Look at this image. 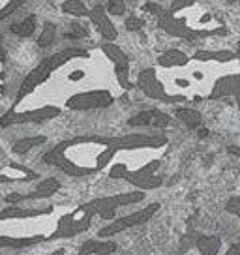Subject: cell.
Instances as JSON below:
<instances>
[{
	"label": "cell",
	"mask_w": 240,
	"mask_h": 255,
	"mask_svg": "<svg viewBox=\"0 0 240 255\" xmlns=\"http://www.w3.org/2000/svg\"><path fill=\"white\" fill-rule=\"evenodd\" d=\"M144 9H146V11H150V13H154V15H160L165 8L160 6L158 2H146V4H144Z\"/></svg>",
	"instance_id": "obj_32"
},
{
	"label": "cell",
	"mask_w": 240,
	"mask_h": 255,
	"mask_svg": "<svg viewBox=\"0 0 240 255\" xmlns=\"http://www.w3.org/2000/svg\"><path fill=\"white\" fill-rule=\"evenodd\" d=\"M81 58H85V60L90 58V53L85 51V49H77V47L64 49V51H58L55 55L43 58L32 72L24 77L23 83H21V88H19V92H17V104L23 102L26 96L32 94L34 90L38 87H41L43 83H47V81L51 79V75L55 72H58V70H62L68 62L81 60Z\"/></svg>",
	"instance_id": "obj_3"
},
{
	"label": "cell",
	"mask_w": 240,
	"mask_h": 255,
	"mask_svg": "<svg viewBox=\"0 0 240 255\" xmlns=\"http://www.w3.org/2000/svg\"><path fill=\"white\" fill-rule=\"evenodd\" d=\"M4 58H6V55H4V49H2V38H0V62H4Z\"/></svg>",
	"instance_id": "obj_35"
},
{
	"label": "cell",
	"mask_w": 240,
	"mask_h": 255,
	"mask_svg": "<svg viewBox=\"0 0 240 255\" xmlns=\"http://www.w3.org/2000/svg\"><path fill=\"white\" fill-rule=\"evenodd\" d=\"M105 8V13H111V15H124V11H126V2H122V0H107V4L104 6Z\"/></svg>",
	"instance_id": "obj_29"
},
{
	"label": "cell",
	"mask_w": 240,
	"mask_h": 255,
	"mask_svg": "<svg viewBox=\"0 0 240 255\" xmlns=\"http://www.w3.org/2000/svg\"><path fill=\"white\" fill-rule=\"evenodd\" d=\"M193 60H199V62H208V60L227 62V60H237V53H229V51H197L193 55Z\"/></svg>",
	"instance_id": "obj_24"
},
{
	"label": "cell",
	"mask_w": 240,
	"mask_h": 255,
	"mask_svg": "<svg viewBox=\"0 0 240 255\" xmlns=\"http://www.w3.org/2000/svg\"><path fill=\"white\" fill-rule=\"evenodd\" d=\"M87 36H88V30L79 21H72L64 34V38H68V40H81V38H87Z\"/></svg>",
	"instance_id": "obj_28"
},
{
	"label": "cell",
	"mask_w": 240,
	"mask_h": 255,
	"mask_svg": "<svg viewBox=\"0 0 240 255\" xmlns=\"http://www.w3.org/2000/svg\"><path fill=\"white\" fill-rule=\"evenodd\" d=\"M51 255H64V248H58L55 254H51Z\"/></svg>",
	"instance_id": "obj_36"
},
{
	"label": "cell",
	"mask_w": 240,
	"mask_h": 255,
	"mask_svg": "<svg viewBox=\"0 0 240 255\" xmlns=\"http://www.w3.org/2000/svg\"><path fill=\"white\" fill-rule=\"evenodd\" d=\"M237 90H239V77H237V73H233L231 77H224V79L216 81V85H214L208 98L218 100V98H224V96L237 94Z\"/></svg>",
	"instance_id": "obj_20"
},
{
	"label": "cell",
	"mask_w": 240,
	"mask_h": 255,
	"mask_svg": "<svg viewBox=\"0 0 240 255\" xmlns=\"http://www.w3.org/2000/svg\"><path fill=\"white\" fill-rule=\"evenodd\" d=\"M115 104V98L105 88H90L85 92H75L68 96L64 107L70 111H96V109H107Z\"/></svg>",
	"instance_id": "obj_8"
},
{
	"label": "cell",
	"mask_w": 240,
	"mask_h": 255,
	"mask_svg": "<svg viewBox=\"0 0 240 255\" xmlns=\"http://www.w3.org/2000/svg\"><path fill=\"white\" fill-rule=\"evenodd\" d=\"M38 178V173H32L28 167L24 165H19V163H13L9 161L6 167L0 169V184H9V182H32Z\"/></svg>",
	"instance_id": "obj_15"
},
{
	"label": "cell",
	"mask_w": 240,
	"mask_h": 255,
	"mask_svg": "<svg viewBox=\"0 0 240 255\" xmlns=\"http://www.w3.org/2000/svg\"><path fill=\"white\" fill-rule=\"evenodd\" d=\"M62 113L60 107L56 105H43L38 109H26V111H17V109H9L0 117V128L9 126H23V124H43L47 120L56 119Z\"/></svg>",
	"instance_id": "obj_6"
},
{
	"label": "cell",
	"mask_w": 240,
	"mask_h": 255,
	"mask_svg": "<svg viewBox=\"0 0 240 255\" xmlns=\"http://www.w3.org/2000/svg\"><path fill=\"white\" fill-rule=\"evenodd\" d=\"M225 255H240V246L239 244H233V246L227 250V254Z\"/></svg>",
	"instance_id": "obj_33"
},
{
	"label": "cell",
	"mask_w": 240,
	"mask_h": 255,
	"mask_svg": "<svg viewBox=\"0 0 240 255\" xmlns=\"http://www.w3.org/2000/svg\"><path fill=\"white\" fill-rule=\"evenodd\" d=\"M47 141V137L45 135H34V137H23V139H19L13 146H11V152L17 154V156H24V154H28V150H32L34 146H40Z\"/></svg>",
	"instance_id": "obj_22"
},
{
	"label": "cell",
	"mask_w": 240,
	"mask_h": 255,
	"mask_svg": "<svg viewBox=\"0 0 240 255\" xmlns=\"http://www.w3.org/2000/svg\"><path fill=\"white\" fill-rule=\"evenodd\" d=\"M175 117L178 120H182L190 129H195V128L201 126V113L195 111V109H186V107H180V109H176L175 111Z\"/></svg>",
	"instance_id": "obj_25"
},
{
	"label": "cell",
	"mask_w": 240,
	"mask_h": 255,
	"mask_svg": "<svg viewBox=\"0 0 240 255\" xmlns=\"http://www.w3.org/2000/svg\"><path fill=\"white\" fill-rule=\"evenodd\" d=\"M117 252V244L115 242H100V240H87L83 242L79 248L77 255H111Z\"/></svg>",
	"instance_id": "obj_18"
},
{
	"label": "cell",
	"mask_w": 240,
	"mask_h": 255,
	"mask_svg": "<svg viewBox=\"0 0 240 255\" xmlns=\"http://www.w3.org/2000/svg\"><path fill=\"white\" fill-rule=\"evenodd\" d=\"M55 38H56L55 23H45L43 24L41 34L38 36V45H40V47H51V45H53V41H55Z\"/></svg>",
	"instance_id": "obj_27"
},
{
	"label": "cell",
	"mask_w": 240,
	"mask_h": 255,
	"mask_svg": "<svg viewBox=\"0 0 240 255\" xmlns=\"http://www.w3.org/2000/svg\"><path fill=\"white\" fill-rule=\"evenodd\" d=\"M124 24H126V30L129 32H137L143 28V19H139V17H128L126 21H124Z\"/></svg>",
	"instance_id": "obj_30"
},
{
	"label": "cell",
	"mask_w": 240,
	"mask_h": 255,
	"mask_svg": "<svg viewBox=\"0 0 240 255\" xmlns=\"http://www.w3.org/2000/svg\"><path fill=\"white\" fill-rule=\"evenodd\" d=\"M239 205H240L239 197H231V199L227 201V207H225V210H227L229 214H233V216H240Z\"/></svg>",
	"instance_id": "obj_31"
},
{
	"label": "cell",
	"mask_w": 240,
	"mask_h": 255,
	"mask_svg": "<svg viewBox=\"0 0 240 255\" xmlns=\"http://www.w3.org/2000/svg\"><path fill=\"white\" fill-rule=\"evenodd\" d=\"M227 152H229V154H233V156H239V148H237V146H229V148H227Z\"/></svg>",
	"instance_id": "obj_34"
},
{
	"label": "cell",
	"mask_w": 240,
	"mask_h": 255,
	"mask_svg": "<svg viewBox=\"0 0 240 255\" xmlns=\"http://www.w3.org/2000/svg\"><path fill=\"white\" fill-rule=\"evenodd\" d=\"M195 246L201 255H218L220 248H222V240L214 235H201L199 239L195 240Z\"/></svg>",
	"instance_id": "obj_21"
},
{
	"label": "cell",
	"mask_w": 240,
	"mask_h": 255,
	"mask_svg": "<svg viewBox=\"0 0 240 255\" xmlns=\"http://www.w3.org/2000/svg\"><path fill=\"white\" fill-rule=\"evenodd\" d=\"M53 208H23V207H8L0 210V222L8 220H26V218H40V216H49Z\"/></svg>",
	"instance_id": "obj_17"
},
{
	"label": "cell",
	"mask_w": 240,
	"mask_h": 255,
	"mask_svg": "<svg viewBox=\"0 0 240 255\" xmlns=\"http://www.w3.org/2000/svg\"><path fill=\"white\" fill-rule=\"evenodd\" d=\"M60 190V182L55 176H49L45 180H41L38 186H34V190L26 191V193H19V191H13V193H8L6 195V205L8 207H17V203H23V201H38V199H47V197H53L56 191Z\"/></svg>",
	"instance_id": "obj_10"
},
{
	"label": "cell",
	"mask_w": 240,
	"mask_h": 255,
	"mask_svg": "<svg viewBox=\"0 0 240 255\" xmlns=\"http://www.w3.org/2000/svg\"><path fill=\"white\" fill-rule=\"evenodd\" d=\"M102 51L105 53V56L109 58L115 66V75L119 83L124 88H131V83H129V58L128 55L115 43H104L102 45Z\"/></svg>",
	"instance_id": "obj_12"
},
{
	"label": "cell",
	"mask_w": 240,
	"mask_h": 255,
	"mask_svg": "<svg viewBox=\"0 0 240 255\" xmlns=\"http://www.w3.org/2000/svg\"><path fill=\"white\" fill-rule=\"evenodd\" d=\"M92 220H94V212L90 210L88 203L77 207L75 210L64 214L58 223H56V229L51 235H49V240H58V239H72V237H77L81 233H85L90 229L92 225Z\"/></svg>",
	"instance_id": "obj_5"
},
{
	"label": "cell",
	"mask_w": 240,
	"mask_h": 255,
	"mask_svg": "<svg viewBox=\"0 0 240 255\" xmlns=\"http://www.w3.org/2000/svg\"><path fill=\"white\" fill-rule=\"evenodd\" d=\"M167 146L165 135L124 133V135H77L51 146L43 161L68 176H90L104 171L122 150H148Z\"/></svg>",
	"instance_id": "obj_1"
},
{
	"label": "cell",
	"mask_w": 240,
	"mask_h": 255,
	"mask_svg": "<svg viewBox=\"0 0 240 255\" xmlns=\"http://www.w3.org/2000/svg\"><path fill=\"white\" fill-rule=\"evenodd\" d=\"M161 208V205L158 201H154L150 205H146L144 208L137 210V212H131V214H126L122 218H115L111 223H107L105 227H102L98 231V237L100 239H109V237H115L122 231H128L131 227H137V225H143L146 223L152 216H156V212Z\"/></svg>",
	"instance_id": "obj_7"
},
{
	"label": "cell",
	"mask_w": 240,
	"mask_h": 255,
	"mask_svg": "<svg viewBox=\"0 0 240 255\" xmlns=\"http://www.w3.org/2000/svg\"><path fill=\"white\" fill-rule=\"evenodd\" d=\"M161 159H148L137 167H129L126 163H115L109 169L111 180H126L135 186L137 191L156 190L163 184V176L160 175Z\"/></svg>",
	"instance_id": "obj_4"
},
{
	"label": "cell",
	"mask_w": 240,
	"mask_h": 255,
	"mask_svg": "<svg viewBox=\"0 0 240 255\" xmlns=\"http://www.w3.org/2000/svg\"><path fill=\"white\" fill-rule=\"evenodd\" d=\"M190 62V56L180 49H169L158 56V64L161 68H182Z\"/></svg>",
	"instance_id": "obj_19"
},
{
	"label": "cell",
	"mask_w": 240,
	"mask_h": 255,
	"mask_svg": "<svg viewBox=\"0 0 240 255\" xmlns=\"http://www.w3.org/2000/svg\"><path fill=\"white\" fill-rule=\"evenodd\" d=\"M160 30L175 38H199V36H216L227 32L224 21L212 11L205 9L193 0L173 2L158 15Z\"/></svg>",
	"instance_id": "obj_2"
},
{
	"label": "cell",
	"mask_w": 240,
	"mask_h": 255,
	"mask_svg": "<svg viewBox=\"0 0 240 255\" xmlns=\"http://www.w3.org/2000/svg\"><path fill=\"white\" fill-rule=\"evenodd\" d=\"M171 124V117L160 109H144L137 113L135 117L128 119V126H144V128H167Z\"/></svg>",
	"instance_id": "obj_14"
},
{
	"label": "cell",
	"mask_w": 240,
	"mask_h": 255,
	"mask_svg": "<svg viewBox=\"0 0 240 255\" xmlns=\"http://www.w3.org/2000/svg\"><path fill=\"white\" fill-rule=\"evenodd\" d=\"M62 11L81 19V17H88L90 8L85 6V2H81V0H68V2H62Z\"/></svg>",
	"instance_id": "obj_26"
},
{
	"label": "cell",
	"mask_w": 240,
	"mask_h": 255,
	"mask_svg": "<svg viewBox=\"0 0 240 255\" xmlns=\"http://www.w3.org/2000/svg\"><path fill=\"white\" fill-rule=\"evenodd\" d=\"M144 199V191H126V193H117V195H109V197H100V199L88 201V207L94 212V216H100L104 220H115L117 210L120 207H128L133 203Z\"/></svg>",
	"instance_id": "obj_9"
},
{
	"label": "cell",
	"mask_w": 240,
	"mask_h": 255,
	"mask_svg": "<svg viewBox=\"0 0 240 255\" xmlns=\"http://www.w3.org/2000/svg\"><path fill=\"white\" fill-rule=\"evenodd\" d=\"M199 135H201V137H207V135H208V131H207V129H199Z\"/></svg>",
	"instance_id": "obj_37"
},
{
	"label": "cell",
	"mask_w": 240,
	"mask_h": 255,
	"mask_svg": "<svg viewBox=\"0 0 240 255\" xmlns=\"http://www.w3.org/2000/svg\"><path fill=\"white\" fill-rule=\"evenodd\" d=\"M34 30H36V15H28L19 23L9 24V32L13 36H19V38H30Z\"/></svg>",
	"instance_id": "obj_23"
},
{
	"label": "cell",
	"mask_w": 240,
	"mask_h": 255,
	"mask_svg": "<svg viewBox=\"0 0 240 255\" xmlns=\"http://www.w3.org/2000/svg\"><path fill=\"white\" fill-rule=\"evenodd\" d=\"M88 19H90L92 24L96 26V30L102 34V38L105 40V43H111L113 40H117L119 30H117V26H115L113 21L109 19V15L105 13V8L102 6V4H96V6L90 8V11H88Z\"/></svg>",
	"instance_id": "obj_13"
},
{
	"label": "cell",
	"mask_w": 240,
	"mask_h": 255,
	"mask_svg": "<svg viewBox=\"0 0 240 255\" xmlns=\"http://www.w3.org/2000/svg\"><path fill=\"white\" fill-rule=\"evenodd\" d=\"M49 237L43 233H32V235H26V237H17V235H4L0 233V248H28L36 246L41 242H47Z\"/></svg>",
	"instance_id": "obj_16"
},
{
	"label": "cell",
	"mask_w": 240,
	"mask_h": 255,
	"mask_svg": "<svg viewBox=\"0 0 240 255\" xmlns=\"http://www.w3.org/2000/svg\"><path fill=\"white\" fill-rule=\"evenodd\" d=\"M137 87L143 90L144 94L152 100H161L165 104H178L176 98H171V96L165 92V88L161 85V81L158 79V73L152 68H146V70H141L139 75H137Z\"/></svg>",
	"instance_id": "obj_11"
}]
</instances>
